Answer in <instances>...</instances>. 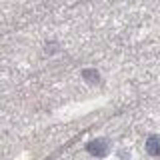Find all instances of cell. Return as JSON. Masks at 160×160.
Segmentation results:
<instances>
[{
  "label": "cell",
  "mask_w": 160,
  "mask_h": 160,
  "mask_svg": "<svg viewBox=\"0 0 160 160\" xmlns=\"http://www.w3.org/2000/svg\"><path fill=\"white\" fill-rule=\"evenodd\" d=\"M146 150L152 156H158L160 154V138L158 136H152V138H148V142H146Z\"/></svg>",
  "instance_id": "7a4b0ae2"
},
{
  "label": "cell",
  "mask_w": 160,
  "mask_h": 160,
  "mask_svg": "<svg viewBox=\"0 0 160 160\" xmlns=\"http://www.w3.org/2000/svg\"><path fill=\"white\" fill-rule=\"evenodd\" d=\"M106 142L104 140H94V142H90L88 144V152H92L94 156H100V154H104L106 152Z\"/></svg>",
  "instance_id": "6da1fadb"
}]
</instances>
